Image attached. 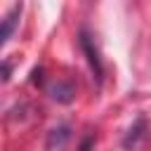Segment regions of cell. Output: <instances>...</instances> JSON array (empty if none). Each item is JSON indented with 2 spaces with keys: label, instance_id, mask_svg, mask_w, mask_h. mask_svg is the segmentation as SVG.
I'll list each match as a JSON object with an SVG mask.
<instances>
[{
  "label": "cell",
  "instance_id": "6da1fadb",
  "mask_svg": "<svg viewBox=\"0 0 151 151\" xmlns=\"http://www.w3.org/2000/svg\"><path fill=\"white\" fill-rule=\"evenodd\" d=\"M80 47H83V52L87 54V61H90V68L94 71V78L97 80H101V76H104V64H101V57H99V50H97V45H94V38L87 33V31H80Z\"/></svg>",
  "mask_w": 151,
  "mask_h": 151
},
{
  "label": "cell",
  "instance_id": "7a4b0ae2",
  "mask_svg": "<svg viewBox=\"0 0 151 151\" xmlns=\"http://www.w3.org/2000/svg\"><path fill=\"white\" fill-rule=\"evenodd\" d=\"M146 127H149L146 118H144V116H139V118L132 123V127L127 130V134H125V139H123V146H125L127 151L137 149V144H139V142L144 139V134H146Z\"/></svg>",
  "mask_w": 151,
  "mask_h": 151
},
{
  "label": "cell",
  "instance_id": "3957f363",
  "mask_svg": "<svg viewBox=\"0 0 151 151\" xmlns=\"http://www.w3.org/2000/svg\"><path fill=\"white\" fill-rule=\"evenodd\" d=\"M68 137H71L68 125H59V127H54V130L50 132V137H47V146H45V149H47V151H64Z\"/></svg>",
  "mask_w": 151,
  "mask_h": 151
},
{
  "label": "cell",
  "instance_id": "277c9868",
  "mask_svg": "<svg viewBox=\"0 0 151 151\" xmlns=\"http://www.w3.org/2000/svg\"><path fill=\"white\" fill-rule=\"evenodd\" d=\"M19 12H21V7H14L5 19H2V33H0V42L5 45L7 40H9V35H12V31H14V24H17V17H19Z\"/></svg>",
  "mask_w": 151,
  "mask_h": 151
},
{
  "label": "cell",
  "instance_id": "5b68a950",
  "mask_svg": "<svg viewBox=\"0 0 151 151\" xmlns=\"http://www.w3.org/2000/svg\"><path fill=\"white\" fill-rule=\"evenodd\" d=\"M50 92H52V97H54L57 101H64V104H66V101H71V99H73V94H76V90H73V85H71V83H57Z\"/></svg>",
  "mask_w": 151,
  "mask_h": 151
},
{
  "label": "cell",
  "instance_id": "8992f818",
  "mask_svg": "<svg viewBox=\"0 0 151 151\" xmlns=\"http://www.w3.org/2000/svg\"><path fill=\"white\" fill-rule=\"evenodd\" d=\"M92 146H94V137H92V134H90V137H87V139H85V142H83V144H80V149H78V151H90V149H92Z\"/></svg>",
  "mask_w": 151,
  "mask_h": 151
},
{
  "label": "cell",
  "instance_id": "52a82bcc",
  "mask_svg": "<svg viewBox=\"0 0 151 151\" xmlns=\"http://www.w3.org/2000/svg\"><path fill=\"white\" fill-rule=\"evenodd\" d=\"M9 73H12V66L5 61V66H2V80H9Z\"/></svg>",
  "mask_w": 151,
  "mask_h": 151
}]
</instances>
